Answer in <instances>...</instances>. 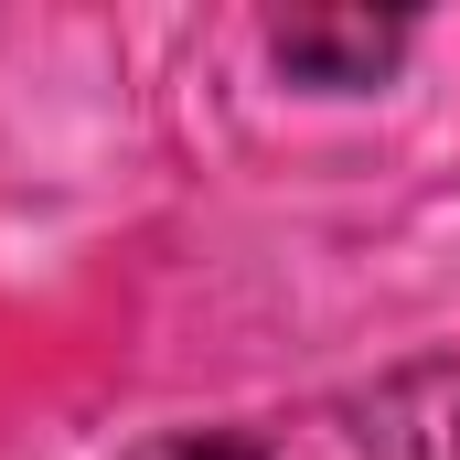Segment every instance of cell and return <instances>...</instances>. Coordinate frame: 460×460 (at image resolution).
<instances>
[{
  "label": "cell",
  "instance_id": "6da1fadb",
  "mask_svg": "<svg viewBox=\"0 0 460 460\" xmlns=\"http://www.w3.org/2000/svg\"><path fill=\"white\" fill-rule=\"evenodd\" d=\"M364 460H460V364H407L375 396H353Z\"/></svg>",
  "mask_w": 460,
  "mask_h": 460
},
{
  "label": "cell",
  "instance_id": "7a4b0ae2",
  "mask_svg": "<svg viewBox=\"0 0 460 460\" xmlns=\"http://www.w3.org/2000/svg\"><path fill=\"white\" fill-rule=\"evenodd\" d=\"M268 54L300 86H375L407 54V22L396 11H279L268 22Z\"/></svg>",
  "mask_w": 460,
  "mask_h": 460
},
{
  "label": "cell",
  "instance_id": "3957f363",
  "mask_svg": "<svg viewBox=\"0 0 460 460\" xmlns=\"http://www.w3.org/2000/svg\"><path fill=\"white\" fill-rule=\"evenodd\" d=\"M128 460H279L257 429H161V439H139Z\"/></svg>",
  "mask_w": 460,
  "mask_h": 460
}]
</instances>
